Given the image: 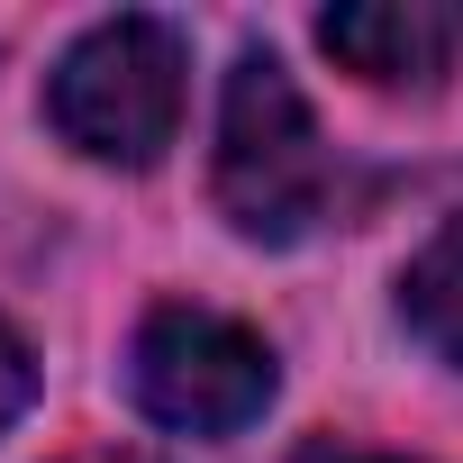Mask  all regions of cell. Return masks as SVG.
<instances>
[{
	"label": "cell",
	"mask_w": 463,
	"mask_h": 463,
	"mask_svg": "<svg viewBox=\"0 0 463 463\" xmlns=\"http://www.w3.org/2000/svg\"><path fill=\"white\" fill-rule=\"evenodd\" d=\"M273 391H282L273 345L227 309L164 300L128 336V400L173 436H246L273 409Z\"/></svg>",
	"instance_id": "obj_3"
},
{
	"label": "cell",
	"mask_w": 463,
	"mask_h": 463,
	"mask_svg": "<svg viewBox=\"0 0 463 463\" xmlns=\"http://www.w3.org/2000/svg\"><path fill=\"white\" fill-rule=\"evenodd\" d=\"M218 218L246 246H300L318 237V218L336 200V164L318 146V118L300 82L282 73L273 46H246L218 82V155H209Z\"/></svg>",
	"instance_id": "obj_1"
},
{
	"label": "cell",
	"mask_w": 463,
	"mask_h": 463,
	"mask_svg": "<svg viewBox=\"0 0 463 463\" xmlns=\"http://www.w3.org/2000/svg\"><path fill=\"white\" fill-rule=\"evenodd\" d=\"M400 327L463 373V209L427 227V246L400 264Z\"/></svg>",
	"instance_id": "obj_5"
},
{
	"label": "cell",
	"mask_w": 463,
	"mask_h": 463,
	"mask_svg": "<svg viewBox=\"0 0 463 463\" xmlns=\"http://www.w3.org/2000/svg\"><path fill=\"white\" fill-rule=\"evenodd\" d=\"M73 463H155V454H73Z\"/></svg>",
	"instance_id": "obj_8"
},
{
	"label": "cell",
	"mask_w": 463,
	"mask_h": 463,
	"mask_svg": "<svg viewBox=\"0 0 463 463\" xmlns=\"http://www.w3.org/2000/svg\"><path fill=\"white\" fill-rule=\"evenodd\" d=\"M291 463H400V454H364V445H300Z\"/></svg>",
	"instance_id": "obj_7"
},
{
	"label": "cell",
	"mask_w": 463,
	"mask_h": 463,
	"mask_svg": "<svg viewBox=\"0 0 463 463\" xmlns=\"http://www.w3.org/2000/svg\"><path fill=\"white\" fill-rule=\"evenodd\" d=\"M182 91H191V37L155 10H118L100 28H82L55 73H46V128L109 173H146L164 164V146L182 137Z\"/></svg>",
	"instance_id": "obj_2"
},
{
	"label": "cell",
	"mask_w": 463,
	"mask_h": 463,
	"mask_svg": "<svg viewBox=\"0 0 463 463\" xmlns=\"http://www.w3.org/2000/svg\"><path fill=\"white\" fill-rule=\"evenodd\" d=\"M28 409H37V345L0 318V436H10Z\"/></svg>",
	"instance_id": "obj_6"
},
{
	"label": "cell",
	"mask_w": 463,
	"mask_h": 463,
	"mask_svg": "<svg viewBox=\"0 0 463 463\" xmlns=\"http://www.w3.org/2000/svg\"><path fill=\"white\" fill-rule=\"evenodd\" d=\"M318 46L373 91H436L463 55V10H445V0H345L318 19Z\"/></svg>",
	"instance_id": "obj_4"
}]
</instances>
